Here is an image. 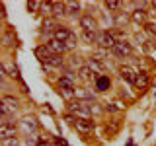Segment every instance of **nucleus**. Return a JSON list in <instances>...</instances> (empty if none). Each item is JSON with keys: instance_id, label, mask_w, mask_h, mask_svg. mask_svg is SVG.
<instances>
[{"instance_id": "11", "label": "nucleus", "mask_w": 156, "mask_h": 146, "mask_svg": "<svg viewBox=\"0 0 156 146\" xmlns=\"http://www.w3.org/2000/svg\"><path fill=\"white\" fill-rule=\"evenodd\" d=\"M74 127H76V130H80V133H92V130H94V121L92 119H78L76 117Z\"/></svg>"}, {"instance_id": "23", "label": "nucleus", "mask_w": 156, "mask_h": 146, "mask_svg": "<svg viewBox=\"0 0 156 146\" xmlns=\"http://www.w3.org/2000/svg\"><path fill=\"white\" fill-rule=\"evenodd\" d=\"M144 29H146V33H148L150 37H156V23H152V22H146L144 23Z\"/></svg>"}, {"instance_id": "27", "label": "nucleus", "mask_w": 156, "mask_h": 146, "mask_svg": "<svg viewBox=\"0 0 156 146\" xmlns=\"http://www.w3.org/2000/svg\"><path fill=\"white\" fill-rule=\"evenodd\" d=\"M115 22H117V23H125V22H127V16H125V14H119V16L115 18Z\"/></svg>"}, {"instance_id": "19", "label": "nucleus", "mask_w": 156, "mask_h": 146, "mask_svg": "<svg viewBox=\"0 0 156 146\" xmlns=\"http://www.w3.org/2000/svg\"><path fill=\"white\" fill-rule=\"evenodd\" d=\"M53 16H66V2H53Z\"/></svg>"}, {"instance_id": "12", "label": "nucleus", "mask_w": 156, "mask_h": 146, "mask_svg": "<svg viewBox=\"0 0 156 146\" xmlns=\"http://www.w3.org/2000/svg\"><path fill=\"white\" fill-rule=\"evenodd\" d=\"M74 97L80 101H94V92L86 90V88H76L74 90Z\"/></svg>"}, {"instance_id": "22", "label": "nucleus", "mask_w": 156, "mask_h": 146, "mask_svg": "<svg viewBox=\"0 0 156 146\" xmlns=\"http://www.w3.org/2000/svg\"><path fill=\"white\" fill-rule=\"evenodd\" d=\"M58 96H62V97H65V99H68V101H70L72 99V97H74V90H66V88H58Z\"/></svg>"}, {"instance_id": "24", "label": "nucleus", "mask_w": 156, "mask_h": 146, "mask_svg": "<svg viewBox=\"0 0 156 146\" xmlns=\"http://www.w3.org/2000/svg\"><path fill=\"white\" fill-rule=\"evenodd\" d=\"M58 26H55V22H53V19H45V22H43V31H55Z\"/></svg>"}, {"instance_id": "15", "label": "nucleus", "mask_w": 156, "mask_h": 146, "mask_svg": "<svg viewBox=\"0 0 156 146\" xmlns=\"http://www.w3.org/2000/svg\"><path fill=\"white\" fill-rule=\"evenodd\" d=\"M20 125H22V129L26 130V133H33V130L37 129V121L33 119V117H23V119L20 121Z\"/></svg>"}, {"instance_id": "10", "label": "nucleus", "mask_w": 156, "mask_h": 146, "mask_svg": "<svg viewBox=\"0 0 156 146\" xmlns=\"http://www.w3.org/2000/svg\"><path fill=\"white\" fill-rule=\"evenodd\" d=\"M45 47L49 49V51H53L55 55H61V53L68 51V45H66V43H61V41H57V39H53V37L45 43Z\"/></svg>"}, {"instance_id": "3", "label": "nucleus", "mask_w": 156, "mask_h": 146, "mask_svg": "<svg viewBox=\"0 0 156 146\" xmlns=\"http://www.w3.org/2000/svg\"><path fill=\"white\" fill-rule=\"evenodd\" d=\"M53 39H57V41H61V43H66L68 49L76 47V35L65 26H58L55 31H53Z\"/></svg>"}, {"instance_id": "7", "label": "nucleus", "mask_w": 156, "mask_h": 146, "mask_svg": "<svg viewBox=\"0 0 156 146\" xmlns=\"http://www.w3.org/2000/svg\"><path fill=\"white\" fill-rule=\"evenodd\" d=\"M18 109V99L12 96H2V107H0V113H2V117H8L10 111H16Z\"/></svg>"}, {"instance_id": "14", "label": "nucleus", "mask_w": 156, "mask_h": 146, "mask_svg": "<svg viewBox=\"0 0 156 146\" xmlns=\"http://www.w3.org/2000/svg\"><path fill=\"white\" fill-rule=\"evenodd\" d=\"M150 84V76L146 70H140L139 76H136V82H135V88H139V90H144L146 86Z\"/></svg>"}, {"instance_id": "2", "label": "nucleus", "mask_w": 156, "mask_h": 146, "mask_svg": "<svg viewBox=\"0 0 156 146\" xmlns=\"http://www.w3.org/2000/svg\"><path fill=\"white\" fill-rule=\"evenodd\" d=\"M68 111L74 113L78 119H90L92 113H94V103H92V101L76 99V101H70V103H68Z\"/></svg>"}, {"instance_id": "21", "label": "nucleus", "mask_w": 156, "mask_h": 146, "mask_svg": "<svg viewBox=\"0 0 156 146\" xmlns=\"http://www.w3.org/2000/svg\"><path fill=\"white\" fill-rule=\"evenodd\" d=\"M78 12H80V4H78V2H66V14L76 16Z\"/></svg>"}, {"instance_id": "18", "label": "nucleus", "mask_w": 156, "mask_h": 146, "mask_svg": "<svg viewBox=\"0 0 156 146\" xmlns=\"http://www.w3.org/2000/svg\"><path fill=\"white\" fill-rule=\"evenodd\" d=\"M131 19H133L135 23H146L144 19H146V12L144 10H140V8H136L131 12Z\"/></svg>"}, {"instance_id": "9", "label": "nucleus", "mask_w": 156, "mask_h": 146, "mask_svg": "<svg viewBox=\"0 0 156 146\" xmlns=\"http://www.w3.org/2000/svg\"><path fill=\"white\" fill-rule=\"evenodd\" d=\"M98 76H100V74H96V72L92 70V68L88 66V64H84V66L78 68V78H80L82 82H86V84H88V82H92V80L96 82V80H98Z\"/></svg>"}, {"instance_id": "17", "label": "nucleus", "mask_w": 156, "mask_h": 146, "mask_svg": "<svg viewBox=\"0 0 156 146\" xmlns=\"http://www.w3.org/2000/svg\"><path fill=\"white\" fill-rule=\"evenodd\" d=\"M109 86H111V82H109V78H107L105 74H100V76H98V80H96V90L98 92H105Z\"/></svg>"}, {"instance_id": "28", "label": "nucleus", "mask_w": 156, "mask_h": 146, "mask_svg": "<svg viewBox=\"0 0 156 146\" xmlns=\"http://www.w3.org/2000/svg\"><path fill=\"white\" fill-rule=\"evenodd\" d=\"M37 146H49V144H47V142H43V140H41V142H39Z\"/></svg>"}, {"instance_id": "20", "label": "nucleus", "mask_w": 156, "mask_h": 146, "mask_svg": "<svg viewBox=\"0 0 156 146\" xmlns=\"http://www.w3.org/2000/svg\"><path fill=\"white\" fill-rule=\"evenodd\" d=\"M82 41H84L86 45H92V43H96V41H98L96 31H84V29H82Z\"/></svg>"}, {"instance_id": "4", "label": "nucleus", "mask_w": 156, "mask_h": 146, "mask_svg": "<svg viewBox=\"0 0 156 146\" xmlns=\"http://www.w3.org/2000/svg\"><path fill=\"white\" fill-rule=\"evenodd\" d=\"M14 136H16V125H14V121H10L8 117H2V121H0V138H2V142H8Z\"/></svg>"}, {"instance_id": "16", "label": "nucleus", "mask_w": 156, "mask_h": 146, "mask_svg": "<svg viewBox=\"0 0 156 146\" xmlns=\"http://www.w3.org/2000/svg\"><path fill=\"white\" fill-rule=\"evenodd\" d=\"M88 66H90L94 72H104V70H105V64L101 62L100 57H90V61H88Z\"/></svg>"}, {"instance_id": "5", "label": "nucleus", "mask_w": 156, "mask_h": 146, "mask_svg": "<svg viewBox=\"0 0 156 146\" xmlns=\"http://www.w3.org/2000/svg\"><path fill=\"white\" fill-rule=\"evenodd\" d=\"M98 47L100 49H113L117 45V41H115V37H113V31H101V33H98Z\"/></svg>"}, {"instance_id": "25", "label": "nucleus", "mask_w": 156, "mask_h": 146, "mask_svg": "<svg viewBox=\"0 0 156 146\" xmlns=\"http://www.w3.org/2000/svg\"><path fill=\"white\" fill-rule=\"evenodd\" d=\"M39 8H43V2H27V10H29V12H37Z\"/></svg>"}, {"instance_id": "6", "label": "nucleus", "mask_w": 156, "mask_h": 146, "mask_svg": "<svg viewBox=\"0 0 156 146\" xmlns=\"http://www.w3.org/2000/svg\"><path fill=\"white\" fill-rule=\"evenodd\" d=\"M119 76L123 78L125 82H129V84H133L135 86V82H136V76H139V70H135L131 64H121L119 66Z\"/></svg>"}, {"instance_id": "13", "label": "nucleus", "mask_w": 156, "mask_h": 146, "mask_svg": "<svg viewBox=\"0 0 156 146\" xmlns=\"http://www.w3.org/2000/svg\"><path fill=\"white\" fill-rule=\"evenodd\" d=\"M80 27L84 29V31H96L98 22H96L92 16H82V18H80Z\"/></svg>"}, {"instance_id": "26", "label": "nucleus", "mask_w": 156, "mask_h": 146, "mask_svg": "<svg viewBox=\"0 0 156 146\" xmlns=\"http://www.w3.org/2000/svg\"><path fill=\"white\" fill-rule=\"evenodd\" d=\"M121 6H123L121 2H105V8L107 10H119Z\"/></svg>"}, {"instance_id": "8", "label": "nucleus", "mask_w": 156, "mask_h": 146, "mask_svg": "<svg viewBox=\"0 0 156 146\" xmlns=\"http://www.w3.org/2000/svg\"><path fill=\"white\" fill-rule=\"evenodd\" d=\"M111 53H113L115 57H119V58H125V57H129L131 53H133V47H131V43H127V41H119L113 49H111Z\"/></svg>"}, {"instance_id": "1", "label": "nucleus", "mask_w": 156, "mask_h": 146, "mask_svg": "<svg viewBox=\"0 0 156 146\" xmlns=\"http://www.w3.org/2000/svg\"><path fill=\"white\" fill-rule=\"evenodd\" d=\"M35 55H37V58L43 62V64H47V66H51V68H62V58H61V55H55V53L49 51L45 45L37 47L35 49Z\"/></svg>"}, {"instance_id": "29", "label": "nucleus", "mask_w": 156, "mask_h": 146, "mask_svg": "<svg viewBox=\"0 0 156 146\" xmlns=\"http://www.w3.org/2000/svg\"><path fill=\"white\" fill-rule=\"evenodd\" d=\"M152 6H156V2H152Z\"/></svg>"}]
</instances>
